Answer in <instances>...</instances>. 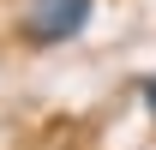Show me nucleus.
I'll return each instance as SVG.
<instances>
[{"label":"nucleus","instance_id":"nucleus-2","mask_svg":"<svg viewBox=\"0 0 156 150\" xmlns=\"http://www.w3.org/2000/svg\"><path fill=\"white\" fill-rule=\"evenodd\" d=\"M138 102H144V114H150V120H156V72L144 78V84H138Z\"/></svg>","mask_w":156,"mask_h":150},{"label":"nucleus","instance_id":"nucleus-1","mask_svg":"<svg viewBox=\"0 0 156 150\" xmlns=\"http://www.w3.org/2000/svg\"><path fill=\"white\" fill-rule=\"evenodd\" d=\"M96 12V0H30L24 6V42L30 48H60V42L84 36V24Z\"/></svg>","mask_w":156,"mask_h":150}]
</instances>
